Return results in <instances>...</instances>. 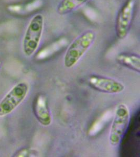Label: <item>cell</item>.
<instances>
[{
    "instance_id": "cell-1",
    "label": "cell",
    "mask_w": 140,
    "mask_h": 157,
    "mask_svg": "<svg viewBox=\"0 0 140 157\" xmlns=\"http://www.w3.org/2000/svg\"><path fill=\"white\" fill-rule=\"evenodd\" d=\"M95 34L93 30L83 33L72 41L64 56V66L67 68L75 66L95 41Z\"/></svg>"
},
{
    "instance_id": "cell-2",
    "label": "cell",
    "mask_w": 140,
    "mask_h": 157,
    "mask_svg": "<svg viewBox=\"0 0 140 157\" xmlns=\"http://www.w3.org/2000/svg\"><path fill=\"white\" fill-rule=\"evenodd\" d=\"M44 29V18L37 14L31 18L22 40V50L26 57H31L37 50Z\"/></svg>"
},
{
    "instance_id": "cell-3",
    "label": "cell",
    "mask_w": 140,
    "mask_h": 157,
    "mask_svg": "<svg viewBox=\"0 0 140 157\" xmlns=\"http://www.w3.org/2000/svg\"><path fill=\"white\" fill-rule=\"evenodd\" d=\"M130 120V114L128 106L124 103L118 104L115 108L113 121L110 129L109 141L113 146L120 143L127 129Z\"/></svg>"
},
{
    "instance_id": "cell-4",
    "label": "cell",
    "mask_w": 140,
    "mask_h": 157,
    "mask_svg": "<svg viewBox=\"0 0 140 157\" xmlns=\"http://www.w3.org/2000/svg\"><path fill=\"white\" fill-rule=\"evenodd\" d=\"M29 86L26 82H21L13 86L0 101V117L11 114L27 97Z\"/></svg>"
},
{
    "instance_id": "cell-5",
    "label": "cell",
    "mask_w": 140,
    "mask_h": 157,
    "mask_svg": "<svg viewBox=\"0 0 140 157\" xmlns=\"http://www.w3.org/2000/svg\"><path fill=\"white\" fill-rule=\"evenodd\" d=\"M135 6V0H126L119 11L115 21V33L118 39H124L129 34Z\"/></svg>"
},
{
    "instance_id": "cell-6",
    "label": "cell",
    "mask_w": 140,
    "mask_h": 157,
    "mask_svg": "<svg viewBox=\"0 0 140 157\" xmlns=\"http://www.w3.org/2000/svg\"><path fill=\"white\" fill-rule=\"evenodd\" d=\"M88 83L96 91L107 94H118L125 89L124 84L120 81L101 75H90Z\"/></svg>"
},
{
    "instance_id": "cell-7",
    "label": "cell",
    "mask_w": 140,
    "mask_h": 157,
    "mask_svg": "<svg viewBox=\"0 0 140 157\" xmlns=\"http://www.w3.org/2000/svg\"><path fill=\"white\" fill-rule=\"evenodd\" d=\"M33 111L38 122L44 126H49L52 122V116L46 97L37 95L33 103Z\"/></svg>"
},
{
    "instance_id": "cell-8",
    "label": "cell",
    "mask_w": 140,
    "mask_h": 157,
    "mask_svg": "<svg viewBox=\"0 0 140 157\" xmlns=\"http://www.w3.org/2000/svg\"><path fill=\"white\" fill-rule=\"evenodd\" d=\"M117 60L119 64L123 66L140 73V57L138 55L121 53L117 56Z\"/></svg>"
},
{
    "instance_id": "cell-9",
    "label": "cell",
    "mask_w": 140,
    "mask_h": 157,
    "mask_svg": "<svg viewBox=\"0 0 140 157\" xmlns=\"http://www.w3.org/2000/svg\"><path fill=\"white\" fill-rule=\"evenodd\" d=\"M113 114L111 110H108L103 113L95 121H93L88 130V135L90 136H95L98 135L104 128L106 125L111 120Z\"/></svg>"
},
{
    "instance_id": "cell-10",
    "label": "cell",
    "mask_w": 140,
    "mask_h": 157,
    "mask_svg": "<svg viewBox=\"0 0 140 157\" xmlns=\"http://www.w3.org/2000/svg\"><path fill=\"white\" fill-rule=\"evenodd\" d=\"M90 0H61L58 5L56 11L60 15L68 14L75 11Z\"/></svg>"
},
{
    "instance_id": "cell-11",
    "label": "cell",
    "mask_w": 140,
    "mask_h": 157,
    "mask_svg": "<svg viewBox=\"0 0 140 157\" xmlns=\"http://www.w3.org/2000/svg\"><path fill=\"white\" fill-rule=\"evenodd\" d=\"M68 44V40L66 38H61L57 40L56 41L50 44L49 46H47L45 48L41 50L38 57L39 59H47L52 56L59 52V50L66 46Z\"/></svg>"
},
{
    "instance_id": "cell-12",
    "label": "cell",
    "mask_w": 140,
    "mask_h": 157,
    "mask_svg": "<svg viewBox=\"0 0 140 157\" xmlns=\"http://www.w3.org/2000/svg\"><path fill=\"white\" fill-rule=\"evenodd\" d=\"M33 151L29 150V149L24 148L16 152L14 157H33L35 156V154L33 152Z\"/></svg>"
},
{
    "instance_id": "cell-13",
    "label": "cell",
    "mask_w": 140,
    "mask_h": 157,
    "mask_svg": "<svg viewBox=\"0 0 140 157\" xmlns=\"http://www.w3.org/2000/svg\"><path fill=\"white\" fill-rule=\"evenodd\" d=\"M2 64H3V62H2V61L0 59V70L2 68Z\"/></svg>"
}]
</instances>
